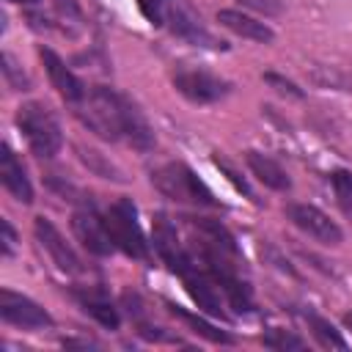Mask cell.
I'll use <instances>...</instances> for the list:
<instances>
[{"mask_svg":"<svg viewBox=\"0 0 352 352\" xmlns=\"http://www.w3.org/2000/svg\"><path fill=\"white\" fill-rule=\"evenodd\" d=\"M173 88L190 99L192 104H212V102H220L231 94V82L206 72V69H198V66H176L173 69Z\"/></svg>","mask_w":352,"mask_h":352,"instance_id":"cell-5","label":"cell"},{"mask_svg":"<svg viewBox=\"0 0 352 352\" xmlns=\"http://www.w3.org/2000/svg\"><path fill=\"white\" fill-rule=\"evenodd\" d=\"M330 184H333V190H336L338 206L344 209V214L352 217V170L336 168V170L330 173Z\"/></svg>","mask_w":352,"mask_h":352,"instance_id":"cell-19","label":"cell"},{"mask_svg":"<svg viewBox=\"0 0 352 352\" xmlns=\"http://www.w3.org/2000/svg\"><path fill=\"white\" fill-rule=\"evenodd\" d=\"M264 80H267L278 94H286V96L302 99V91L297 88V82H292V80H286V77H280V74H275V72H264Z\"/></svg>","mask_w":352,"mask_h":352,"instance_id":"cell-23","label":"cell"},{"mask_svg":"<svg viewBox=\"0 0 352 352\" xmlns=\"http://www.w3.org/2000/svg\"><path fill=\"white\" fill-rule=\"evenodd\" d=\"M242 8L256 11L261 16H278L283 11V0H236Z\"/></svg>","mask_w":352,"mask_h":352,"instance_id":"cell-21","label":"cell"},{"mask_svg":"<svg viewBox=\"0 0 352 352\" xmlns=\"http://www.w3.org/2000/svg\"><path fill=\"white\" fill-rule=\"evenodd\" d=\"M162 28H168L173 36L184 38L187 44H195V47H204V50H226V41L217 38L184 0H170L168 3L165 16H162Z\"/></svg>","mask_w":352,"mask_h":352,"instance_id":"cell-6","label":"cell"},{"mask_svg":"<svg viewBox=\"0 0 352 352\" xmlns=\"http://www.w3.org/2000/svg\"><path fill=\"white\" fill-rule=\"evenodd\" d=\"M72 297H74L77 305H80L91 319H96L102 327L116 330V327L121 324L118 308L113 305V300L107 297L104 289H99V286H74V289H72Z\"/></svg>","mask_w":352,"mask_h":352,"instance_id":"cell-13","label":"cell"},{"mask_svg":"<svg viewBox=\"0 0 352 352\" xmlns=\"http://www.w3.org/2000/svg\"><path fill=\"white\" fill-rule=\"evenodd\" d=\"M0 228H3V256H11L14 253V242H16V234L11 228V223L3 217L0 220Z\"/></svg>","mask_w":352,"mask_h":352,"instance_id":"cell-26","label":"cell"},{"mask_svg":"<svg viewBox=\"0 0 352 352\" xmlns=\"http://www.w3.org/2000/svg\"><path fill=\"white\" fill-rule=\"evenodd\" d=\"M16 126L25 135L30 151L41 160H50L63 146V132L58 118L41 102H22L16 107Z\"/></svg>","mask_w":352,"mask_h":352,"instance_id":"cell-3","label":"cell"},{"mask_svg":"<svg viewBox=\"0 0 352 352\" xmlns=\"http://www.w3.org/2000/svg\"><path fill=\"white\" fill-rule=\"evenodd\" d=\"M11 3H19V6H33V3H38V0H11Z\"/></svg>","mask_w":352,"mask_h":352,"instance_id":"cell-28","label":"cell"},{"mask_svg":"<svg viewBox=\"0 0 352 352\" xmlns=\"http://www.w3.org/2000/svg\"><path fill=\"white\" fill-rule=\"evenodd\" d=\"M168 3H170V0H138V8H140V14H143L151 25H160V28H162V16H165Z\"/></svg>","mask_w":352,"mask_h":352,"instance_id":"cell-22","label":"cell"},{"mask_svg":"<svg viewBox=\"0 0 352 352\" xmlns=\"http://www.w3.org/2000/svg\"><path fill=\"white\" fill-rule=\"evenodd\" d=\"M0 182L19 204H33V184L28 179V170L8 143H3L0 148Z\"/></svg>","mask_w":352,"mask_h":352,"instance_id":"cell-14","label":"cell"},{"mask_svg":"<svg viewBox=\"0 0 352 352\" xmlns=\"http://www.w3.org/2000/svg\"><path fill=\"white\" fill-rule=\"evenodd\" d=\"M104 223H107V231H110L116 250H121L124 256H129L135 261L151 258V245L146 242V234L138 223V206L132 204V198L113 201L110 209L104 212Z\"/></svg>","mask_w":352,"mask_h":352,"instance_id":"cell-4","label":"cell"},{"mask_svg":"<svg viewBox=\"0 0 352 352\" xmlns=\"http://www.w3.org/2000/svg\"><path fill=\"white\" fill-rule=\"evenodd\" d=\"M344 324H346V330H352V311L344 314Z\"/></svg>","mask_w":352,"mask_h":352,"instance_id":"cell-27","label":"cell"},{"mask_svg":"<svg viewBox=\"0 0 352 352\" xmlns=\"http://www.w3.org/2000/svg\"><path fill=\"white\" fill-rule=\"evenodd\" d=\"M151 242H154L157 256L168 264V270H170L173 275H182V272L192 264L190 248H184V242H182L179 234H176V226H173L165 214H154V223H151Z\"/></svg>","mask_w":352,"mask_h":352,"instance_id":"cell-9","label":"cell"},{"mask_svg":"<svg viewBox=\"0 0 352 352\" xmlns=\"http://www.w3.org/2000/svg\"><path fill=\"white\" fill-rule=\"evenodd\" d=\"M168 308H170V314H173V316H179L184 324H190V327H192V333L204 336L206 341H212V344H234V338H231L226 330H220V327L209 324L204 316L190 314V311H184V308H179V305H168Z\"/></svg>","mask_w":352,"mask_h":352,"instance_id":"cell-17","label":"cell"},{"mask_svg":"<svg viewBox=\"0 0 352 352\" xmlns=\"http://www.w3.org/2000/svg\"><path fill=\"white\" fill-rule=\"evenodd\" d=\"M38 58H41V63H44V72H47V77H50V82H52V88L60 94V99L63 102H69L72 107L85 96V82L63 63V58L58 55V52H52L50 47H41L38 50Z\"/></svg>","mask_w":352,"mask_h":352,"instance_id":"cell-12","label":"cell"},{"mask_svg":"<svg viewBox=\"0 0 352 352\" xmlns=\"http://www.w3.org/2000/svg\"><path fill=\"white\" fill-rule=\"evenodd\" d=\"M80 151H82V160H85V165H91L96 173H102L104 179H121V176L113 170V165H107V162L99 157V151H94V148H88V151H85V148H80Z\"/></svg>","mask_w":352,"mask_h":352,"instance_id":"cell-24","label":"cell"},{"mask_svg":"<svg viewBox=\"0 0 352 352\" xmlns=\"http://www.w3.org/2000/svg\"><path fill=\"white\" fill-rule=\"evenodd\" d=\"M214 165H217V168H220V170H223V173L228 176V182H234V187H236L239 192H245L248 198H253V190L248 187V182H245V179H242V176H239V173H236V170H234V168H231V165H228L226 160H220V157H214Z\"/></svg>","mask_w":352,"mask_h":352,"instance_id":"cell-25","label":"cell"},{"mask_svg":"<svg viewBox=\"0 0 352 352\" xmlns=\"http://www.w3.org/2000/svg\"><path fill=\"white\" fill-rule=\"evenodd\" d=\"M151 184L170 201L187 206H217L212 190L195 176V170L184 162H165L151 170Z\"/></svg>","mask_w":352,"mask_h":352,"instance_id":"cell-2","label":"cell"},{"mask_svg":"<svg viewBox=\"0 0 352 352\" xmlns=\"http://www.w3.org/2000/svg\"><path fill=\"white\" fill-rule=\"evenodd\" d=\"M217 22L226 30H231L234 36H242V38H250V41H258V44H272L275 41V30L267 22L250 16V14L239 11V8H220L217 11Z\"/></svg>","mask_w":352,"mask_h":352,"instance_id":"cell-15","label":"cell"},{"mask_svg":"<svg viewBox=\"0 0 352 352\" xmlns=\"http://www.w3.org/2000/svg\"><path fill=\"white\" fill-rule=\"evenodd\" d=\"M261 344L270 346V349H305V341L289 330H280V327H270L264 336H261Z\"/></svg>","mask_w":352,"mask_h":352,"instance_id":"cell-20","label":"cell"},{"mask_svg":"<svg viewBox=\"0 0 352 352\" xmlns=\"http://www.w3.org/2000/svg\"><path fill=\"white\" fill-rule=\"evenodd\" d=\"M305 322H308V330L314 333V338H316L322 346H327V349H346V346H349L346 338H344L324 316H319V314H314V311H305Z\"/></svg>","mask_w":352,"mask_h":352,"instance_id":"cell-18","label":"cell"},{"mask_svg":"<svg viewBox=\"0 0 352 352\" xmlns=\"http://www.w3.org/2000/svg\"><path fill=\"white\" fill-rule=\"evenodd\" d=\"M0 316L8 324L25 327V330H41L52 324V316L30 297L14 292V289H0Z\"/></svg>","mask_w":352,"mask_h":352,"instance_id":"cell-10","label":"cell"},{"mask_svg":"<svg viewBox=\"0 0 352 352\" xmlns=\"http://www.w3.org/2000/svg\"><path fill=\"white\" fill-rule=\"evenodd\" d=\"M77 118L102 140L126 143L138 151L154 148V132L140 107L121 91L107 85H88L85 96L74 104Z\"/></svg>","mask_w":352,"mask_h":352,"instance_id":"cell-1","label":"cell"},{"mask_svg":"<svg viewBox=\"0 0 352 352\" xmlns=\"http://www.w3.org/2000/svg\"><path fill=\"white\" fill-rule=\"evenodd\" d=\"M72 228H74V236L82 242V248L88 253H94V256H110L116 250V245L110 239V231H107V223H104V214H99L91 201H82L74 209Z\"/></svg>","mask_w":352,"mask_h":352,"instance_id":"cell-7","label":"cell"},{"mask_svg":"<svg viewBox=\"0 0 352 352\" xmlns=\"http://www.w3.org/2000/svg\"><path fill=\"white\" fill-rule=\"evenodd\" d=\"M286 217L311 239H316L319 245H341L344 242V231L338 228L336 220H330V214H324L319 206L314 204H289L286 206Z\"/></svg>","mask_w":352,"mask_h":352,"instance_id":"cell-8","label":"cell"},{"mask_svg":"<svg viewBox=\"0 0 352 352\" xmlns=\"http://www.w3.org/2000/svg\"><path fill=\"white\" fill-rule=\"evenodd\" d=\"M245 162H248V168H250V173L264 184V187H270V190H275V192H286L289 187H292V179H289V173L280 168V162H275L270 154H261V151H245Z\"/></svg>","mask_w":352,"mask_h":352,"instance_id":"cell-16","label":"cell"},{"mask_svg":"<svg viewBox=\"0 0 352 352\" xmlns=\"http://www.w3.org/2000/svg\"><path fill=\"white\" fill-rule=\"evenodd\" d=\"M33 234H36L38 245L50 253L52 264H55L60 272H66V275H77V272H82L80 256L74 253V248L60 236V231H58L47 217H41V214H38V217L33 220Z\"/></svg>","mask_w":352,"mask_h":352,"instance_id":"cell-11","label":"cell"}]
</instances>
